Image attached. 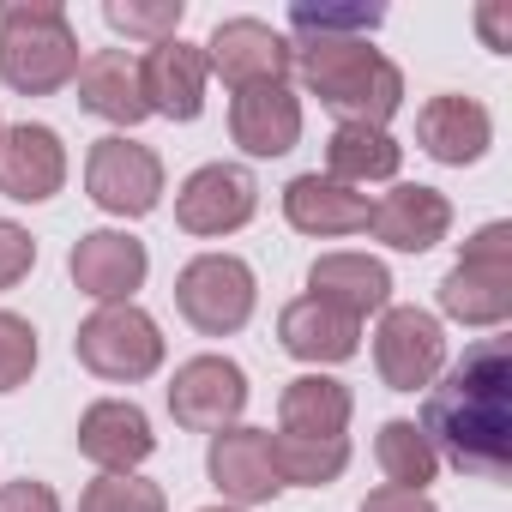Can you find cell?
<instances>
[{
	"instance_id": "1",
	"label": "cell",
	"mask_w": 512,
	"mask_h": 512,
	"mask_svg": "<svg viewBox=\"0 0 512 512\" xmlns=\"http://www.w3.org/2000/svg\"><path fill=\"white\" fill-rule=\"evenodd\" d=\"M416 428L428 434L440 464L500 482L512 470V338H500V332L476 338L464 350V362H452L428 386Z\"/></svg>"
},
{
	"instance_id": "2",
	"label": "cell",
	"mask_w": 512,
	"mask_h": 512,
	"mask_svg": "<svg viewBox=\"0 0 512 512\" xmlns=\"http://www.w3.org/2000/svg\"><path fill=\"white\" fill-rule=\"evenodd\" d=\"M290 73H302L308 97H320L338 121L386 127L404 109V73L374 43H302Z\"/></svg>"
},
{
	"instance_id": "3",
	"label": "cell",
	"mask_w": 512,
	"mask_h": 512,
	"mask_svg": "<svg viewBox=\"0 0 512 512\" xmlns=\"http://www.w3.org/2000/svg\"><path fill=\"white\" fill-rule=\"evenodd\" d=\"M85 43L55 0H13L0 7V85L19 97H55L79 79Z\"/></svg>"
},
{
	"instance_id": "4",
	"label": "cell",
	"mask_w": 512,
	"mask_h": 512,
	"mask_svg": "<svg viewBox=\"0 0 512 512\" xmlns=\"http://www.w3.org/2000/svg\"><path fill=\"white\" fill-rule=\"evenodd\" d=\"M440 314L452 326H470V332H500L512 320V223H482L458 266L440 278Z\"/></svg>"
},
{
	"instance_id": "5",
	"label": "cell",
	"mask_w": 512,
	"mask_h": 512,
	"mask_svg": "<svg viewBox=\"0 0 512 512\" xmlns=\"http://www.w3.org/2000/svg\"><path fill=\"white\" fill-rule=\"evenodd\" d=\"M163 326L139 308V302H103L79 320L73 332V356L85 374L109 380V386H139L163 368Z\"/></svg>"
},
{
	"instance_id": "6",
	"label": "cell",
	"mask_w": 512,
	"mask_h": 512,
	"mask_svg": "<svg viewBox=\"0 0 512 512\" xmlns=\"http://www.w3.org/2000/svg\"><path fill=\"white\" fill-rule=\"evenodd\" d=\"M175 308L199 338H229L260 308V278L241 253H193L175 272Z\"/></svg>"
},
{
	"instance_id": "7",
	"label": "cell",
	"mask_w": 512,
	"mask_h": 512,
	"mask_svg": "<svg viewBox=\"0 0 512 512\" xmlns=\"http://www.w3.org/2000/svg\"><path fill=\"white\" fill-rule=\"evenodd\" d=\"M85 193L109 217H151L163 205V157L127 133H103L85 151Z\"/></svg>"
},
{
	"instance_id": "8",
	"label": "cell",
	"mask_w": 512,
	"mask_h": 512,
	"mask_svg": "<svg viewBox=\"0 0 512 512\" xmlns=\"http://www.w3.org/2000/svg\"><path fill=\"white\" fill-rule=\"evenodd\" d=\"M374 368L392 392H428L446 374V326L428 308L392 302L374 326Z\"/></svg>"
},
{
	"instance_id": "9",
	"label": "cell",
	"mask_w": 512,
	"mask_h": 512,
	"mask_svg": "<svg viewBox=\"0 0 512 512\" xmlns=\"http://www.w3.org/2000/svg\"><path fill=\"white\" fill-rule=\"evenodd\" d=\"M253 211H260V181L241 163H199L175 187V223L199 241H223V235L247 229Z\"/></svg>"
},
{
	"instance_id": "10",
	"label": "cell",
	"mask_w": 512,
	"mask_h": 512,
	"mask_svg": "<svg viewBox=\"0 0 512 512\" xmlns=\"http://www.w3.org/2000/svg\"><path fill=\"white\" fill-rule=\"evenodd\" d=\"M163 398H169V416L187 434H223L247 410V374L229 356H187L169 374V392Z\"/></svg>"
},
{
	"instance_id": "11",
	"label": "cell",
	"mask_w": 512,
	"mask_h": 512,
	"mask_svg": "<svg viewBox=\"0 0 512 512\" xmlns=\"http://www.w3.org/2000/svg\"><path fill=\"white\" fill-rule=\"evenodd\" d=\"M199 49H205L211 79H223L229 91H247V85H278V79H290V67H296L290 37H284V31H272L266 19H223Z\"/></svg>"
},
{
	"instance_id": "12",
	"label": "cell",
	"mask_w": 512,
	"mask_h": 512,
	"mask_svg": "<svg viewBox=\"0 0 512 512\" xmlns=\"http://www.w3.org/2000/svg\"><path fill=\"white\" fill-rule=\"evenodd\" d=\"M67 278H73V290L91 296L97 308H103V302H133V296L145 290V278H151V253H145V241L127 235V229H91V235H79L73 253H67Z\"/></svg>"
},
{
	"instance_id": "13",
	"label": "cell",
	"mask_w": 512,
	"mask_h": 512,
	"mask_svg": "<svg viewBox=\"0 0 512 512\" xmlns=\"http://www.w3.org/2000/svg\"><path fill=\"white\" fill-rule=\"evenodd\" d=\"M205 476H211V488L223 494V506H241V512L278 500L284 482H278V464H272V428L235 422V428L211 434V446H205Z\"/></svg>"
},
{
	"instance_id": "14",
	"label": "cell",
	"mask_w": 512,
	"mask_h": 512,
	"mask_svg": "<svg viewBox=\"0 0 512 512\" xmlns=\"http://www.w3.org/2000/svg\"><path fill=\"white\" fill-rule=\"evenodd\" d=\"M67 187V139L43 121H19L0 133V199L49 205Z\"/></svg>"
},
{
	"instance_id": "15",
	"label": "cell",
	"mask_w": 512,
	"mask_h": 512,
	"mask_svg": "<svg viewBox=\"0 0 512 512\" xmlns=\"http://www.w3.org/2000/svg\"><path fill=\"white\" fill-rule=\"evenodd\" d=\"M139 91H145L151 115H163V121H199L205 115V91H211L205 49L187 43V37H169V43L145 49L139 55Z\"/></svg>"
},
{
	"instance_id": "16",
	"label": "cell",
	"mask_w": 512,
	"mask_h": 512,
	"mask_svg": "<svg viewBox=\"0 0 512 512\" xmlns=\"http://www.w3.org/2000/svg\"><path fill=\"white\" fill-rule=\"evenodd\" d=\"M229 139L247 157H290L302 145V97L290 91V79L278 85H247L229 91Z\"/></svg>"
},
{
	"instance_id": "17",
	"label": "cell",
	"mask_w": 512,
	"mask_h": 512,
	"mask_svg": "<svg viewBox=\"0 0 512 512\" xmlns=\"http://www.w3.org/2000/svg\"><path fill=\"white\" fill-rule=\"evenodd\" d=\"M368 235L392 253H428L452 235V199L440 187H422V181H398L392 193L374 199L368 211Z\"/></svg>"
},
{
	"instance_id": "18",
	"label": "cell",
	"mask_w": 512,
	"mask_h": 512,
	"mask_svg": "<svg viewBox=\"0 0 512 512\" xmlns=\"http://www.w3.org/2000/svg\"><path fill=\"white\" fill-rule=\"evenodd\" d=\"M79 452L97 464V476H133V470L157 452L151 416H145L133 398H97V404L79 416Z\"/></svg>"
},
{
	"instance_id": "19",
	"label": "cell",
	"mask_w": 512,
	"mask_h": 512,
	"mask_svg": "<svg viewBox=\"0 0 512 512\" xmlns=\"http://www.w3.org/2000/svg\"><path fill=\"white\" fill-rule=\"evenodd\" d=\"M416 145L446 163V169H464V163H482L488 145H494V115L476 103V97H458V91H440L422 103L416 115Z\"/></svg>"
},
{
	"instance_id": "20",
	"label": "cell",
	"mask_w": 512,
	"mask_h": 512,
	"mask_svg": "<svg viewBox=\"0 0 512 512\" xmlns=\"http://www.w3.org/2000/svg\"><path fill=\"white\" fill-rule=\"evenodd\" d=\"M308 296L350 314V320H368V314H386L392 308V272L386 260H374V253H320V260L308 266Z\"/></svg>"
},
{
	"instance_id": "21",
	"label": "cell",
	"mask_w": 512,
	"mask_h": 512,
	"mask_svg": "<svg viewBox=\"0 0 512 512\" xmlns=\"http://www.w3.org/2000/svg\"><path fill=\"white\" fill-rule=\"evenodd\" d=\"M368 211H374L368 193H356V187H344V181H332V175H320V169H308V175H296V181L284 187V217H290V229H296V235H314V241L362 235V229H368Z\"/></svg>"
},
{
	"instance_id": "22",
	"label": "cell",
	"mask_w": 512,
	"mask_h": 512,
	"mask_svg": "<svg viewBox=\"0 0 512 512\" xmlns=\"http://www.w3.org/2000/svg\"><path fill=\"white\" fill-rule=\"evenodd\" d=\"M278 344L320 374V368H338V362H350L362 350V320H350V314H338V308H326L314 296H296L278 314Z\"/></svg>"
},
{
	"instance_id": "23",
	"label": "cell",
	"mask_w": 512,
	"mask_h": 512,
	"mask_svg": "<svg viewBox=\"0 0 512 512\" xmlns=\"http://www.w3.org/2000/svg\"><path fill=\"white\" fill-rule=\"evenodd\" d=\"M73 85H79V109L97 115V121H109V127H121V133L139 127V121H151L145 91H139V55H127V49L85 55Z\"/></svg>"
},
{
	"instance_id": "24",
	"label": "cell",
	"mask_w": 512,
	"mask_h": 512,
	"mask_svg": "<svg viewBox=\"0 0 512 512\" xmlns=\"http://www.w3.org/2000/svg\"><path fill=\"white\" fill-rule=\"evenodd\" d=\"M404 169V145L392 139V127H362V121H338L326 139V175L344 187H374V181H398Z\"/></svg>"
},
{
	"instance_id": "25",
	"label": "cell",
	"mask_w": 512,
	"mask_h": 512,
	"mask_svg": "<svg viewBox=\"0 0 512 512\" xmlns=\"http://www.w3.org/2000/svg\"><path fill=\"white\" fill-rule=\"evenodd\" d=\"M356 398L332 374H296L278 398V434H350Z\"/></svg>"
},
{
	"instance_id": "26",
	"label": "cell",
	"mask_w": 512,
	"mask_h": 512,
	"mask_svg": "<svg viewBox=\"0 0 512 512\" xmlns=\"http://www.w3.org/2000/svg\"><path fill=\"white\" fill-rule=\"evenodd\" d=\"M386 25V7L368 0H296L290 7V49L302 43H374V31Z\"/></svg>"
},
{
	"instance_id": "27",
	"label": "cell",
	"mask_w": 512,
	"mask_h": 512,
	"mask_svg": "<svg viewBox=\"0 0 512 512\" xmlns=\"http://www.w3.org/2000/svg\"><path fill=\"white\" fill-rule=\"evenodd\" d=\"M272 464L284 488H326L350 470V434H272Z\"/></svg>"
},
{
	"instance_id": "28",
	"label": "cell",
	"mask_w": 512,
	"mask_h": 512,
	"mask_svg": "<svg viewBox=\"0 0 512 512\" xmlns=\"http://www.w3.org/2000/svg\"><path fill=\"white\" fill-rule=\"evenodd\" d=\"M374 464H380V476H386L392 488H416V494H428V482L440 476V452L428 446V434H422L410 416L380 422V434H374Z\"/></svg>"
},
{
	"instance_id": "29",
	"label": "cell",
	"mask_w": 512,
	"mask_h": 512,
	"mask_svg": "<svg viewBox=\"0 0 512 512\" xmlns=\"http://www.w3.org/2000/svg\"><path fill=\"white\" fill-rule=\"evenodd\" d=\"M103 19H109V31H115V37L157 49V43L181 37L187 0H109V7H103Z\"/></svg>"
},
{
	"instance_id": "30",
	"label": "cell",
	"mask_w": 512,
	"mask_h": 512,
	"mask_svg": "<svg viewBox=\"0 0 512 512\" xmlns=\"http://www.w3.org/2000/svg\"><path fill=\"white\" fill-rule=\"evenodd\" d=\"M79 512H169V494L151 476H97L79 494Z\"/></svg>"
},
{
	"instance_id": "31",
	"label": "cell",
	"mask_w": 512,
	"mask_h": 512,
	"mask_svg": "<svg viewBox=\"0 0 512 512\" xmlns=\"http://www.w3.org/2000/svg\"><path fill=\"white\" fill-rule=\"evenodd\" d=\"M37 356H43L37 326H31L25 314H13V308H0V398L19 392V386L37 374Z\"/></svg>"
},
{
	"instance_id": "32",
	"label": "cell",
	"mask_w": 512,
	"mask_h": 512,
	"mask_svg": "<svg viewBox=\"0 0 512 512\" xmlns=\"http://www.w3.org/2000/svg\"><path fill=\"white\" fill-rule=\"evenodd\" d=\"M31 266H37V235L25 223H13V217H0V290L25 284Z\"/></svg>"
},
{
	"instance_id": "33",
	"label": "cell",
	"mask_w": 512,
	"mask_h": 512,
	"mask_svg": "<svg viewBox=\"0 0 512 512\" xmlns=\"http://www.w3.org/2000/svg\"><path fill=\"white\" fill-rule=\"evenodd\" d=\"M0 512H61V494L37 476H19V482H0Z\"/></svg>"
},
{
	"instance_id": "34",
	"label": "cell",
	"mask_w": 512,
	"mask_h": 512,
	"mask_svg": "<svg viewBox=\"0 0 512 512\" xmlns=\"http://www.w3.org/2000/svg\"><path fill=\"white\" fill-rule=\"evenodd\" d=\"M476 31L494 55H512V7L506 0H488V7H476Z\"/></svg>"
},
{
	"instance_id": "35",
	"label": "cell",
	"mask_w": 512,
	"mask_h": 512,
	"mask_svg": "<svg viewBox=\"0 0 512 512\" xmlns=\"http://www.w3.org/2000/svg\"><path fill=\"white\" fill-rule=\"evenodd\" d=\"M362 512H440L428 494H416V488H392V482H380L368 500H362Z\"/></svg>"
},
{
	"instance_id": "36",
	"label": "cell",
	"mask_w": 512,
	"mask_h": 512,
	"mask_svg": "<svg viewBox=\"0 0 512 512\" xmlns=\"http://www.w3.org/2000/svg\"><path fill=\"white\" fill-rule=\"evenodd\" d=\"M199 512H241V506H223V500H217V506H199Z\"/></svg>"
},
{
	"instance_id": "37",
	"label": "cell",
	"mask_w": 512,
	"mask_h": 512,
	"mask_svg": "<svg viewBox=\"0 0 512 512\" xmlns=\"http://www.w3.org/2000/svg\"><path fill=\"white\" fill-rule=\"evenodd\" d=\"M0 133H7V121H0Z\"/></svg>"
}]
</instances>
